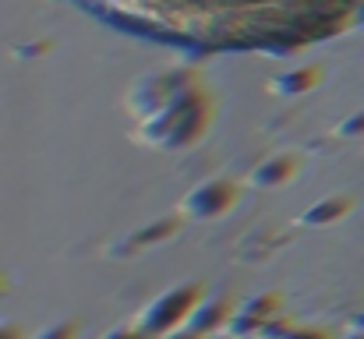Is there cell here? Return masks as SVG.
<instances>
[{
    "mask_svg": "<svg viewBox=\"0 0 364 339\" xmlns=\"http://www.w3.org/2000/svg\"><path fill=\"white\" fill-rule=\"evenodd\" d=\"M152 120H145L141 138L149 145H163V149H181L191 145L202 131H205V99L195 92L188 96L184 89L163 103V110L149 113Z\"/></svg>",
    "mask_w": 364,
    "mask_h": 339,
    "instance_id": "obj_1",
    "label": "cell"
},
{
    "mask_svg": "<svg viewBox=\"0 0 364 339\" xmlns=\"http://www.w3.org/2000/svg\"><path fill=\"white\" fill-rule=\"evenodd\" d=\"M198 294H202L198 286H177V290H166L163 297H156V301L141 311L138 329H141V333H170L181 318H188V311L195 308Z\"/></svg>",
    "mask_w": 364,
    "mask_h": 339,
    "instance_id": "obj_2",
    "label": "cell"
},
{
    "mask_svg": "<svg viewBox=\"0 0 364 339\" xmlns=\"http://www.w3.org/2000/svg\"><path fill=\"white\" fill-rule=\"evenodd\" d=\"M237 202V188L230 181H205L184 198V212L191 220H216Z\"/></svg>",
    "mask_w": 364,
    "mask_h": 339,
    "instance_id": "obj_3",
    "label": "cell"
},
{
    "mask_svg": "<svg viewBox=\"0 0 364 339\" xmlns=\"http://www.w3.org/2000/svg\"><path fill=\"white\" fill-rule=\"evenodd\" d=\"M184 75H149L134 85V92L127 96V107H134L138 117H149L152 110H159V103L173 99L184 85Z\"/></svg>",
    "mask_w": 364,
    "mask_h": 339,
    "instance_id": "obj_4",
    "label": "cell"
},
{
    "mask_svg": "<svg viewBox=\"0 0 364 339\" xmlns=\"http://www.w3.org/2000/svg\"><path fill=\"white\" fill-rule=\"evenodd\" d=\"M294 170H297V159L283 152V156H272V159L258 163V166L247 173V184H251V188H272V184L290 181V177H294Z\"/></svg>",
    "mask_w": 364,
    "mask_h": 339,
    "instance_id": "obj_5",
    "label": "cell"
},
{
    "mask_svg": "<svg viewBox=\"0 0 364 339\" xmlns=\"http://www.w3.org/2000/svg\"><path fill=\"white\" fill-rule=\"evenodd\" d=\"M354 209V202L347 195H336V198H326L318 205H311L308 212L297 216V226H333L336 220H343L347 212Z\"/></svg>",
    "mask_w": 364,
    "mask_h": 339,
    "instance_id": "obj_6",
    "label": "cell"
},
{
    "mask_svg": "<svg viewBox=\"0 0 364 339\" xmlns=\"http://www.w3.org/2000/svg\"><path fill=\"white\" fill-rule=\"evenodd\" d=\"M322 71L318 68H301V71H290V75H279L269 82V92L272 96H301V92H311L318 85Z\"/></svg>",
    "mask_w": 364,
    "mask_h": 339,
    "instance_id": "obj_7",
    "label": "cell"
},
{
    "mask_svg": "<svg viewBox=\"0 0 364 339\" xmlns=\"http://www.w3.org/2000/svg\"><path fill=\"white\" fill-rule=\"evenodd\" d=\"M173 230H177V220H163V223H152V230H141V233H134V237H124L121 244H114V251H121V247L141 251V247H149V244H156V240L170 237Z\"/></svg>",
    "mask_w": 364,
    "mask_h": 339,
    "instance_id": "obj_8",
    "label": "cell"
},
{
    "mask_svg": "<svg viewBox=\"0 0 364 339\" xmlns=\"http://www.w3.org/2000/svg\"><path fill=\"white\" fill-rule=\"evenodd\" d=\"M336 134L340 138H350V134H364V110L354 113V117H347L340 127H336Z\"/></svg>",
    "mask_w": 364,
    "mask_h": 339,
    "instance_id": "obj_9",
    "label": "cell"
}]
</instances>
